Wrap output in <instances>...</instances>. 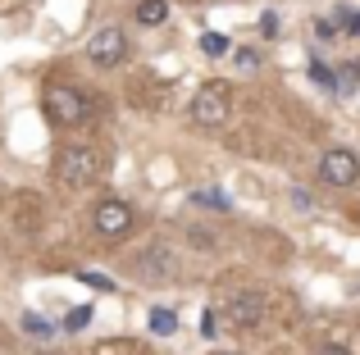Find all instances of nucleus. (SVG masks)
I'll return each instance as SVG.
<instances>
[{
    "mask_svg": "<svg viewBox=\"0 0 360 355\" xmlns=\"http://www.w3.org/2000/svg\"><path fill=\"white\" fill-rule=\"evenodd\" d=\"M260 32H264V36H278V14H274V9L260 18Z\"/></svg>",
    "mask_w": 360,
    "mask_h": 355,
    "instance_id": "22",
    "label": "nucleus"
},
{
    "mask_svg": "<svg viewBox=\"0 0 360 355\" xmlns=\"http://www.w3.org/2000/svg\"><path fill=\"white\" fill-rule=\"evenodd\" d=\"M87 319H91V310H87V305H78V310L64 319V328H87Z\"/></svg>",
    "mask_w": 360,
    "mask_h": 355,
    "instance_id": "18",
    "label": "nucleus"
},
{
    "mask_svg": "<svg viewBox=\"0 0 360 355\" xmlns=\"http://www.w3.org/2000/svg\"><path fill=\"white\" fill-rule=\"evenodd\" d=\"M55 178L60 187H91L101 178V155L91 146H64L55 155Z\"/></svg>",
    "mask_w": 360,
    "mask_h": 355,
    "instance_id": "1",
    "label": "nucleus"
},
{
    "mask_svg": "<svg viewBox=\"0 0 360 355\" xmlns=\"http://www.w3.org/2000/svg\"><path fill=\"white\" fill-rule=\"evenodd\" d=\"M201 333H205V337H214V333H219V319H214V310H205V319H201Z\"/></svg>",
    "mask_w": 360,
    "mask_h": 355,
    "instance_id": "23",
    "label": "nucleus"
},
{
    "mask_svg": "<svg viewBox=\"0 0 360 355\" xmlns=\"http://www.w3.org/2000/svg\"><path fill=\"white\" fill-rule=\"evenodd\" d=\"M338 32H347V36H360V9L356 5H338Z\"/></svg>",
    "mask_w": 360,
    "mask_h": 355,
    "instance_id": "11",
    "label": "nucleus"
},
{
    "mask_svg": "<svg viewBox=\"0 0 360 355\" xmlns=\"http://www.w3.org/2000/svg\"><path fill=\"white\" fill-rule=\"evenodd\" d=\"M187 237H192V246H196V250H210L214 241H219L214 232H205V228H187Z\"/></svg>",
    "mask_w": 360,
    "mask_h": 355,
    "instance_id": "17",
    "label": "nucleus"
},
{
    "mask_svg": "<svg viewBox=\"0 0 360 355\" xmlns=\"http://www.w3.org/2000/svg\"><path fill=\"white\" fill-rule=\"evenodd\" d=\"M82 283H87V287H101V292H115V283H110L105 274H82Z\"/></svg>",
    "mask_w": 360,
    "mask_h": 355,
    "instance_id": "20",
    "label": "nucleus"
},
{
    "mask_svg": "<svg viewBox=\"0 0 360 355\" xmlns=\"http://www.w3.org/2000/svg\"><path fill=\"white\" fill-rule=\"evenodd\" d=\"M356 91H360V64L352 60V64H342V73H338V78H333V96H356Z\"/></svg>",
    "mask_w": 360,
    "mask_h": 355,
    "instance_id": "9",
    "label": "nucleus"
},
{
    "mask_svg": "<svg viewBox=\"0 0 360 355\" xmlns=\"http://www.w3.org/2000/svg\"><path fill=\"white\" fill-rule=\"evenodd\" d=\"M137 274L146 278V283H174V278H178V260H174V250H165V246L141 250V255H137Z\"/></svg>",
    "mask_w": 360,
    "mask_h": 355,
    "instance_id": "7",
    "label": "nucleus"
},
{
    "mask_svg": "<svg viewBox=\"0 0 360 355\" xmlns=\"http://www.w3.org/2000/svg\"><path fill=\"white\" fill-rule=\"evenodd\" d=\"M91 228L101 237H128L132 232V205L128 201H101L96 214H91Z\"/></svg>",
    "mask_w": 360,
    "mask_h": 355,
    "instance_id": "6",
    "label": "nucleus"
},
{
    "mask_svg": "<svg viewBox=\"0 0 360 355\" xmlns=\"http://www.w3.org/2000/svg\"><path fill=\"white\" fill-rule=\"evenodd\" d=\"M233 64L251 73V69H260V55H255V51H246V46H242V51H233Z\"/></svg>",
    "mask_w": 360,
    "mask_h": 355,
    "instance_id": "16",
    "label": "nucleus"
},
{
    "mask_svg": "<svg viewBox=\"0 0 360 355\" xmlns=\"http://www.w3.org/2000/svg\"><path fill=\"white\" fill-rule=\"evenodd\" d=\"M46 114H51V123L60 128H78L82 119L91 114V96L78 87H51L46 91Z\"/></svg>",
    "mask_w": 360,
    "mask_h": 355,
    "instance_id": "3",
    "label": "nucleus"
},
{
    "mask_svg": "<svg viewBox=\"0 0 360 355\" xmlns=\"http://www.w3.org/2000/svg\"><path fill=\"white\" fill-rule=\"evenodd\" d=\"M315 36H319V41L338 36V23H333V18H315Z\"/></svg>",
    "mask_w": 360,
    "mask_h": 355,
    "instance_id": "19",
    "label": "nucleus"
},
{
    "mask_svg": "<svg viewBox=\"0 0 360 355\" xmlns=\"http://www.w3.org/2000/svg\"><path fill=\"white\" fill-rule=\"evenodd\" d=\"M201 51H205V55H229V36L205 32V36H201Z\"/></svg>",
    "mask_w": 360,
    "mask_h": 355,
    "instance_id": "14",
    "label": "nucleus"
},
{
    "mask_svg": "<svg viewBox=\"0 0 360 355\" xmlns=\"http://www.w3.org/2000/svg\"><path fill=\"white\" fill-rule=\"evenodd\" d=\"M229 109H233V87L229 82H205L192 96V123L196 128H219V123H229Z\"/></svg>",
    "mask_w": 360,
    "mask_h": 355,
    "instance_id": "2",
    "label": "nucleus"
},
{
    "mask_svg": "<svg viewBox=\"0 0 360 355\" xmlns=\"http://www.w3.org/2000/svg\"><path fill=\"white\" fill-rule=\"evenodd\" d=\"M41 355H46V351H41Z\"/></svg>",
    "mask_w": 360,
    "mask_h": 355,
    "instance_id": "25",
    "label": "nucleus"
},
{
    "mask_svg": "<svg viewBox=\"0 0 360 355\" xmlns=\"http://www.w3.org/2000/svg\"><path fill=\"white\" fill-rule=\"evenodd\" d=\"M315 355H352V351H347V347H338V342H328V347H319Z\"/></svg>",
    "mask_w": 360,
    "mask_h": 355,
    "instance_id": "24",
    "label": "nucleus"
},
{
    "mask_svg": "<svg viewBox=\"0 0 360 355\" xmlns=\"http://www.w3.org/2000/svg\"><path fill=\"white\" fill-rule=\"evenodd\" d=\"M360 178V160L352 151H324L319 155V182L324 187H356Z\"/></svg>",
    "mask_w": 360,
    "mask_h": 355,
    "instance_id": "4",
    "label": "nucleus"
},
{
    "mask_svg": "<svg viewBox=\"0 0 360 355\" xmlns=\"http://www.w3.org/2000/svg\"><path fill=\"white\" fill-rule=\"evenodd\" d=\"M174 328H178V314H174V310H150V333L169 337Z\"/></svg>",
    "mask_w": 360,
    "mask_h": 355,
    "instance_id": "13",
    "label": "nucleus"
},
{
    "mask_svg": "<svg viewBox=\"0 0 360 355\" xmlns=\"http://www.w3.org/2000/svg\"><path fill=\"white\" fill-rule=\"evenodd\" d=\"M310 78L319 82V87H328L333 91V69H328V64H319V60H310Z\"/></svg>",
    "mask_w": 360,
    "mask_h": 355,
    "instance_id": "15",
    "label": "nucleus"
},
{
    "mask_svg": "<svg viewBox=\"0 0 360 355\" xmlns=\"http://www.w3.org/2000/svg\"><path fill=\"white\" fill-rule=\"evenodd\" d=\"M23 328H27V333H37V337H46V333H51V323H46V319H37V314H27V319H23Z\"/></svg>",
    "mask_w": 360,
    "mask_h": 355,
    "instance_id": "21",
    "label": "nucleus"
},
{
    "mask_svg": "<svg viewBox=\"0 0 360 355\" xmlns=\"http://www.w3.org/2000/svg\"><path fill=\"white\" fill-rule=\"evenodd\" d=\"M192 205H201V210H229V201H224L219 187H201V192H192Z\"/></svg>",
    "mask_w": 360,
    "mask_h": 355,
    "instance_id": "12",
    "label": "nucleus"
},
{
    "mask_svg": "<svg viewBox=\"0 0 360 355\" xmlns=\"http://www.w3.org/2000/svg\"><path fill=\"white\" fill-rule=\"evenodd\" d=\"M87 55H91V64H101V69H119V64L128 60V36H123L119 27H101V32L91 36Z\"/></svg>",
    "mask_w": 360,
    "mask_h": 355,
    "instance_id": "5",
    "label": "nucleus"
},
{
    "mask_svg": "<svg viewBox=\"0 0 360 355\" xmlns=\"http://www.w3.org/2000/svg\"><path fill=\"white\" fill-rule=\"evenodd\" d=\"M165 18H169V5H165V0H141V5H137V23L141 27H160Z\"/></svg>",
    "mask_w": 360,
    "mask_h": 355,
    "instance_id": "10",
    "label": "nucleus"
},
{
    "mask_svg": "<svg viewBox=\"0 0 360 355\" xmlns=\"http://www.w3.org/2000/svg\"><path fill=\"white\" fill-rule=\"evenodd\" d=\"M264 310H269L264 292H238V296L229 301V319L238 323V328H255V323L264 319Z\"/></svg>",
    "mask_w": 360,
    "mask_h": 355,
    "instance_id": "8",
    "label": "nucleus"
}]
</instances>
